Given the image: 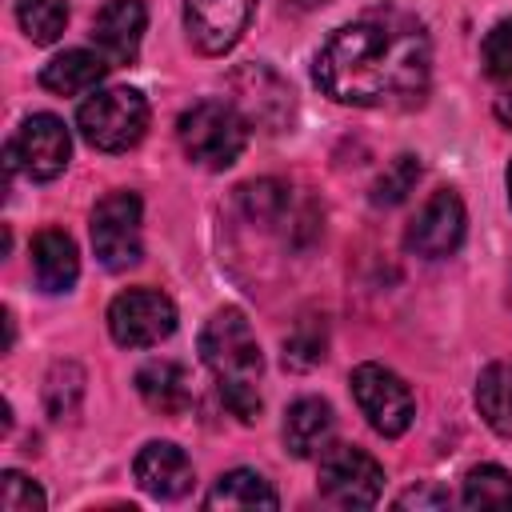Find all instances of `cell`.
<instances>
[{"instance_id":"15","label":"cell","mask_w":512,"mask_h":512,"mask_svg":"<svg viewBox=\"0 0 512 512\" xmlns=\"http://www.w3.org/2000/svg\"><path fill=\"white\" fill-rule=\"evenodd\" d=\"M332 432H336V416H332L328 400H320V396H300L284 412V444L300 460L320 456L332 444Z\"/></svg>"},{"instance_id":"26","label":"cell","mask_w":512,"mask_h":512,"mask_svg":"<svg viewBox=\"0 0 512 512\" xmlns=\"http://www.w3.org/2000/svg\"><path fill=\"white\" fill-rule=\"evenodd\" d=\"M324 348H328V332H324V320H300L296 332L284 340V364L288 368H312L324 360Z\"/></svg>"},{"instance_id":"24","label":"cell","mask_w":512,"mask_h":512,"mask_svg":"<svg viewBox=\"0 0 512 512\" xmlns=\"http://www.w3.org/2000/svg\"><path fill=\"white\" fill-rule=\"evenodd\" d=\"M240 204L248 212V220L256 224H276L288 212V188L280 180H252L240 188Z\"/></svg>"},{"instance_id":"12","label":"cell","mask_w":512,"mask_h":512,"mask_svg":"<svg viewBox=\"0 0 512 512\" xmlns=\"http://www.w3.org/2000/svg\"><path fill=\"white\" fill-rule=\"evenodd\" d=\"M256 0H184V28L196 52L224 56L248 28Z\"/></svg>"},{"instance_id":"8","label":"cell","mask_w":512,"mask_h":512,"mask_svg":"<svg viewBox=\"0 0 512 512\" xmlns=\"http://www.w3.org/2000/svg\"><path fill=\"white\" fill-rule=\"evenodd\" d=\"M108 332L120 348H152L176 332V304L160 288H128L108 304Z\"/></svg>"},{"instance_id":"14","label":"cell","mask_w":512,"mask_h":512,"mask_svg":"<svg viewBox=\"0 0 512 512\" xmlns=\"http://www.w3.org/2000/svg\"><path fill=\"white\" fill-rule=\"evenodd\" d=\"M136 484L156 500H180L192 488V460L172 440H148L132 460Z\"/></svg>"},{"instance_id":"11","label":"cell","mask_w":512,"mask_h":512,"mask_svg":"<svg viewBox=\"0 0 512 512\" xmlns=\"http://www.w3.org/2000/svg\"><path fill=\"white\" fill-rule=\"evenodd\" d=\"M232 104L240 108V116L264 132H280L292 120V92L288 84L268 68V64H244L232 72Z\"/></svg>"},{"instance_id":"9","label":"cell","mask_w":512,"mask_h":512,"mask_svg":"<svg viewBox=\"0 0 512 512\" xmlns=\"http://www.w3.org/2000/svg\"><path fill=\"white\" fill-rule=\"evenodd\" d=\"M352 396L364 412V420L380 432V436H400L408 432L412 416H416V400L412 388L384 364H356L352 372Z\"/></svg>"},{"instance_id":"13","label":"cell","mask_w":512,"mask_h":512,"mask_svg":"<svg viewBox=\"0 0 512 512\" xmlns=\"http://www.w3.org/2000/svg\"><path fill=\"white\" fill-rule=\"evenodd\" d=\"M144 24H148L144 0H108V4L96 12V24H92L96 52H100L112 68L132 64L136 52H140V40H144Z\"/></svg>"},{"instance_id":"25","label":"cell","mask_w":512,"mask_h":512,"mask_svg":"<svg viewBox=\"0 0 512 512\" xmlns=\"http://www.w3.org/2000/svg\"><path fill=\"white\" fill-rule=\"evenodd\" d=\"M80 396H84V372L76 364H56L48 372V384H44V400H48V412L56 420L72 416L80 408Z\"/></svg>"},{"instance_id":"23","label":"cell","mask_w":512,"mask_h":512,"mask_svg":"<svg viewBox=\"0 0 512 512\" xmlns=\"http://www.w3.org/2000/svg\"><path fill=\"white\" fill-rule=\"evenodd\" d=\"M416 180H420V160L416 156H396L392 164H384V172L376 176V184H372V204L376 208H392V204H400V200H408V192L416 188Z\"/></svg>"},{"instance_id":"32","label":"cell","mask_w":512,"mask_h":512,"mask_svg":"<svg viewBox=\"0 0 512 512\" xmlns=\"http://www.w3.org/2000/svg\"><path fill=\"white\" fill-rule=\"evenodd\" d=\"M508 200H512V164H508Z\"/></svg>"},{"instance_id":"16","label":"cell","mask_w":512,"mask_h":512,"mask_svg":"<svg viewBox=\"0 0 512 512\" xmlns=\"http://www.w3.org/2000/svg\"><path fill=\"white\" fill-rule=\"evenodd\" d=\"M32 276L44 292H68L80 276V256H76V240L60 228H44L32 240Z\"/></svg>"},{"instance_id":"27","label":"cell","mask_w":512,"mask_h":512,"mask_svg":"<svg viewBox=\"0 0 512 512\" xmlns=\"http://www.w3.org/2000/svg\"><path fill=\"white\" fill-rule=\"evenodd\" d=\"M44 492L16 468L0 472V508L4 512H44Z\"/></svg>"},{"instance_id":"20","label":"cell","mask_w":512,"mask_h":512,"mask_svg":"<svg viewBox=\"0 0 512 512\" xmlns=\"http://www.w3.org/2000/svg\"><path fill=\"white\" fill-rule=\"evenodd\" d=\"M476 408L496 436H512V364L492 360L476 380Z\"/></svg>"},{"instance_id":"31","label":"cell","mask_w":512,"mask_h":512,"mask_svg":"<svg viewBox=\"0 0 512 512\" xmlns=\"http://www.w3.org/2000/svg\"><path fill=\"white\" fill-rule=\"evenodd\" d=\"M292 8H300V12H308V8H320V4H328V0H288Z\"/></svg>"},{"instance_id":"21","label":"cell","mask_w":512,"mask_h":512,"mask_svg":"<svg viewBox=\"0 0 512 512\" xmlns=\"http://www.w3.org/2000/svg\"><path fill=\"white\" fill-rule=\"evenodd\" d=\"M460 500L468 508H512V472H504L500 464L468 468Z\"/></svg>"},{"instance_id":"7","label":"cell","mask_w":512,"mask_h":512,"mask_svg":"<svg viewBox=\"0 0 512 512\" xmlns=\"http://www.w3.org/2000/svg\"><path fill=\"white\" fill-rule=\"evenodd\" d=\"M384 488V468L352 444H328L320 452V496L336 508H372Z\"/></svg>"},{"instance_id":"6","label":"cell","mask_w":512,"mask_h":512,"mask_svg":"<svg viewBox=\"0 0 512 512\" xmlns=\"http://www.w3.org/2000/svg\"><path fill=\"white\" fill-rule=\"evenodd\" d=\"M4 160H8V172L20 168L32 180H56L72 160V136L60 116L36 112L16 128V136L4 148Z\"/></svg>"},{"instance_id":"2","label":"cell","mask_w":512,"mask_h":512,"mask_svg":"<svg viewBox=\"0 0 512 512\" xmlns=\"http://www.w3.org/2000/svg\"><path fill=\"white\" fill-rule=\"evenodd\" d=\"M200 356L212 368L216 384H220V400L228 404V412L244 424H252L260 416V372H264V356L260 344L252 336V324L244 320L240 308H220L204 332H200Z\"/></svg>"},{"instance_id":"30","label":"cell","mask_w":512,"mask_h":512,"mask_svg":"<svg viewBox=\"0 0 512 512\" xmlns=\"http://www.w3.org/2000/svg\"><path fill=\"white\" fill-rule=\"evenodd\" d=\"M496 120L512 128V92H504V96H496Z\"/></svg>"},{"instance_id":"1","label":"cell","mask_w":512,"mask_h":512,"mask_svg":"<svg viewBox=\"0 0 512 512\" xmlns=\"http://www.w3.org/2000/svg\"><path fill=\"white\" fill-rule=\"evenodd\" d=\"M432 44L408 12H368L328 36L316 52V84L336 104H416L428 88Z\"/></svg>"},{"instance_id":"10","label":"cell","mask_w":512,"mask_h":512,"mask_svg":"<svg viewBox=\"0 0 512 512\" xmlns=\"http://www.w3.org/2000/svg\"><path fill=\"white\" fill-rule=\"evenodd\" d=\"M464 228H468L464 200L452 188H436L420 204V212L412 216V224L404 232V248L424 256V260H440V256H452L460 248Z\"/></svg>"},{"instance_id":"4","label":"cell","mask_w":512,"mask_h":512,"mask_svg":"<svg viewBox=\"0 0 512 512\" xmlns=\"http://www.w3.org/2000/svg\"><path fill=\"white\" fill-rule=\"evenodd\" d=\"M76 128L100 152H128L148 132V100L136 88H104L76 108Z\"/></svg>"},{"instance_id":"28","label":"cell","mask_w":512,"mask_h":512,"mask_svg":"<svg viewBox=\"0 0 512 512\" xmlns=\"http://www.w3.org/2000/svg\"><path fill=\"white\" fill-rule=\"evenodd\" d=\"M484 68L496 80H512V20H500L484 36Z\"/></svg>"},{"instance_id":"5","label":"cell","mask_w":512,"mask_h":512,"mask_svg":"<svg viewBox=\"0 0 512 512\" xmlns=\"http://www.w3.org/2000/svg\"><path fill=\"white\" fill-rule=\"evenodd\" d=\"M140 196L136 192H108L96 208H92V248L96 260L108 272H124L144 256V240H140Z\"/></svg>"},{"instance_id":"18","label":"cell","mask_w":512,"mask_h":512,"mask_svg":"<svg viewBox=\"0 0 512 512\" xmlns=\"http://www.w3.org/2000/svg\"><path fill=\"white\" fill-rule=\"evenodd\" d=\"M108 68H112V64H108L100 52H92V48H68V52L52 56V60L40 68V84H44L48 92H56V96H80V92L96 88Z\"/></svg>"},{"instance_id":"22","label":"cell","mask_w":512,"mask_h":512,"mask_svg":"<svg viewBox=\"0 0 512 512\" xmlns=\"http://www.w3.org/2000/svg\"><path fill=\"white\" fill-rule=\"evenodd\" d=\"M16 20L32 44H56L68 24L64 0H16Z\"/></svg>"},{"instance_id":"3","label":"cell","mask_w":512,"mask_h":512,"mask_svg":"<svg viewBox=\"0 0 512 512\" xmlns=\"http://www.w3.org/2000/svg\"><path fill=\"white\" fill-rule=\"evenodd\" d=\"M176 136L192 164H200L208 172H224L240 160V152L248 144V120L228 100H200L180 112Z\"/></svg>"},{"instance_id":"19","label":"cell","mask_w":512,"mask_h":512,"mask_svg":"<svg viewBox=\"0 0 512 512\" xmlns=\"http://www.w3.org/2000/svg\"><path fill=\"white\" fill-rule=\"evenodd\" d=\"M204 508H280V496L260 472L232 468L212 484V492L204 496Z\"/></svg>"},{"instance_id":"29","label":"cell","mask_w":512,"mask_h":512,"mask_svg":"<svg viewBox=\"0 0 512 512\" xmlns=\"http://www.w3.org/2000/svg\"><path fill=\"white\" fill-rule=\"evenodd\" d=\"M396 508H448V492H440V488H412V492H404V496H396Z\"/></svg>"},{"instance_id":"17","label":"cell","mask_w":512,"mask_h":512,"mask_svg":"<svg viewBox=\"0 0 512 512\" xmlns=\"http://www.w3.org/2000/svg\"><path fill=\"white\" fill-rule=\"evenodd\" d=\"M136 392L160 416H180L192 404V380L176 360H148L136 372Z\"/></svg>"}]
</instances>
